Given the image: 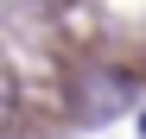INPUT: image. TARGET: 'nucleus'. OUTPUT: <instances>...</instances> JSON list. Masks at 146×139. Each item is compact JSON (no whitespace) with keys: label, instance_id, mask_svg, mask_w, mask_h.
Masks as SVG:
<instances>
[{"label":"nucleus","instance_id":"nucleus-1","mask_svg":"<svg viewBox=\"0 0 146 139\" xmlns=\"http://www.w3.org/2000/svg\"><path fill=\"white\" fill-rule=\"evenodd\" d=\"M83 114H89V120H102V114H121V108H127V82H121V76H102V70H95V76L83 82V101H76Z\"/></svg>","mask_w":146,"mask_h":139},{"label":"nucleus","instance_id":"nucleus-2","mask_svg":"<svg viewBox=\"0 0 146 139\" xmlns=\"http://www.w3.org/2000/svg\"><path fill=\"white\" fill-rule=\"evenodd\" d=\"M13 108H19V95H13V76H7V70H0V127L13 120Z\"/></svg>","mask_w":146,"mask_h":139}]
</instances>
